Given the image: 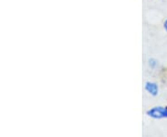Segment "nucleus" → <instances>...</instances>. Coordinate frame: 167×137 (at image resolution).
I'll list each match as a JSON object with an SVG mask.
<instances>
[{"instance_id": "1", "label": "nucleus", "mask_w": 167, "mask_h": 137, "mask_svg": "<svg viewBox=\"0 0 167 137\" xmlns=\"http://www.w3.org/2000/svg\"><path fill=\"white\" fill-rule=\"evenodd\" d=\"M146 113H147L149 117L152 118V119H167V106L153 107L151 109H149Z\"/></svg>"}, {"instance_id": "2", "label": "nucleus", "mask_w": 167, "mask_h": 137, "mask_svg": "<svg viewBox=\"0 0 167 137\" xmlns=\"http://www.w3.org/2000/svg\"><path fill=\"white\" fill-rule=\"evenodd\" d=\"M145 90L152 95V97H156L159 94V85L154 82H147L145 84Z\"/></svg>"}, {"instance_id": "4", "label": "nucleus", "mask_w": 167, "mask_h": 137, "mask_svg": "<svg viewBox=\"0 0 167 137\" xmlns=\"http://www.w3.org/2000/svg\"><path fill=\"white\" fill-rule=\"evenodd\" d=\"M164 30L167 32V19L164 20Z\"/></svg>"}, {"instance_id": "3", "label": "nucleus", "mask_w": 167, "mask_h": 137, "mask_svg": "<svg viewBox=\"0 0 167 137\" xmlns=\"http://www.w3.org/2000/svg\"><path fill=\"white\" fill-rule=\"evenodd\" d=\"M158 65V61L155 59H149V66L151 69H155Z\"/></svg>"}]
</instances>
